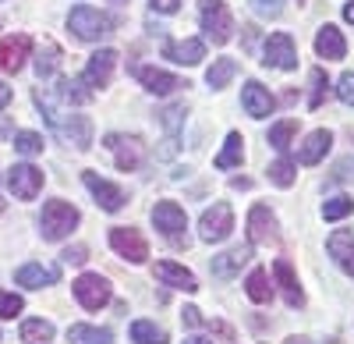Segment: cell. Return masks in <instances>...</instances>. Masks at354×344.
Segmentation results:
<instances>
[{"mask_svg": "<svg viewBox=\"0 0 354 344\" xmlns=\"http://www.w3.org/2000/svg\"><path fill=\"white\" fill-rule=\"evenodd\" d=\"M78 210L71 203H64V199H50V203L43 206L39 213V231L46 242H64L75 227H78Z\"/></svg>", "mask_w": 354, "mask_h": 344, "instance_id": "1", "label": "cell"}, {"mask_svg": "<svg viewBox=\"0 0 354 344\" xmlns=\"http://www.w3.org/2000/svg\"><path fill=\"white\" fill-rule=\"evenodd\" d=\"M68 25H71V33L78 39H85V43H100V39H106L113 33V18L96 11V8H75L68 15Z\"/></svg>", "mask_w": 354, "mask_h": 344, "instance_id": "2", "label": "cell"}, {"mask_svg": "<svg viewBox=\"0 0 354 344\" xmlns=\"http://www.w3.org/2000/svg\"><path fill=\"white\" fill-rule=\"evenodd\" d=\"M103 146L113 153V160H117V167H121V170H138L142 160H145V142H142L138 135L113 132V135L103 138Z\"/></svg>", "mask_w": 354, "mask_h": 344, "instance_id": "3", "label": "cell"}, {"mask_svg": "<svg viewBox=\"0 0 354 344\" xmlns=\"http://www.w3.org/2000/svg\"><path fill=\"white\" fill-rule=\"evenodd\" d=\"M230 231H234V213H230L227 203H213L209 210L202 213V220H198V238L209 242V245L230 238Z\"/></svg>", "mask_w": 354, "mask_h": 344, "instance_id": "4", "label": "cell"}, {"mask_svg": "<svg viewBox=\"0 0 354 344\" xmlns=\"http://www.w3.org/2000/svg\"><path fill=\"white\" fill-rule=\"evenodd\" d=\"M202 28H205V36H209L216 46H223L234 36V18H230L223 0H205L202 4Z\"/></svg>", "mask_w": 354, "mask_h": 344, "instance_id": "5", "label": "cell"}, {"mask_svg": "<svg viewBox=\"0 0 354 344\" xmlns=\"http://www.w3.org/2000/svg\"><path fill=\"white\" fill-rule=\"evenodd\" d=\"M262 64L266 68H280V71H294L298 68V50L287 33H273L262 46Z\"/></svg>", "mask_w": 354, "mask_h": 344, "instance_id": "6", "label": "cell"}, {"mask_svg": "<svg viewBox=\"0 0 354 344\" xmlns=\"http://www.w3.org/2000/svg\"><path fill=\"white\" fill-rule=\"evenodd\" d=\"M153 224H156V231H160L163 238H170L174 245H181V235H185V227H188V217H185V210L177 206V203L163 199V203L153 206Z\"/></svg>", "mask_w": 354, "mask_h": 344, "instance_id": "7", "label": "cell"}, {"mask_svg": "<svg viewBox=\"0 0 354 344\" xmlns=\"http://www.w3.org/2000/svg\"><path fill=\"white\" fill-rule=\"evenodd\" d=\"M75 298H78L82 309H88V312L103 309V305L110 302V284H106V277H100V273H82V277L75 280Z\"/></svg>", "mask_w": 354, "mask_h": 344, "instance_id": "8", "label": "cell"}, {"mask_svg": "<svg viewBox=\"0 0 354 344\" xmlns=\"http://www.w3.org/2000/svg\"><path fill=\"white\" fill-rule=\"evenodd\" d=\"M110 245L117 255H124L128 263H145V255H149V245H145V238L135 231V227H113L110 231Z\"/></svg>", "mask_w": 354, "mask_h": 344, "instance_id": "9", "label": "cell"}, {"mask_svg": "<svg viewBox=\"0 0 354 344\" xmlns=\"http://www.w3.org/2000/svg\"><path fill=\"white\" fill-rule=\"evenodd\" d=\"M82 181H85V188L96 195V203L106 210V213H117V210H124V203H128V195L117 188V185H110L106 178H100L96 170H85L82 174Z\"/></svg>", "mask_w": 354, "mask_h": 344, "instance_id": "10", "label": "cell"}, {"mask_svg": "<svg viewBox=\"0 0 354 344\" xmlns=\"http://www.w3.org/2000/svg\"><path fill=\"white\" fill-rule=\"evenodd\" d=\"M277 217L270 206H252L248 210V242L252 245H277Z\"/></svg>", "mask_w": 354, "mask_h": 344, "instance_id": "11", "label": "cell"}, {"mask_svg": "<svg viewBox=\"0 0 354 344\" xmlns=\"http://www.w3.org/2000/svg\"><path fill=\"white\" fill-rule=\"evenodd\" d=\"M28 53H32V39H28L25 33L0 39V71H4V75H18L25 68Z\"/></svg>", "mask_w": 354, "mask_h": 344, "instance_id": "12", "label": "cell"}, {"mask_svg": "<svg viewBox=\"0 0 354 344\" xmlns=\"http://www.w3.org/2000/svg\"><path fill=\"white\" fill-rule=\"evenodd\" d=\"M113 68H117V50H100L88 57V64L82 71V85H93V89H103L113 78Z\"/></svg>", "mask_w": 354, "mask_h": 344, "instance_id": "13", "label": "cell"}, {"mask_svg": "<svg viewBox=\"0 0 354 344\" xmlns=\"http://www.w3.org/2000/svg\"><path fill=\"white\" fill-rule=\"evenodd\" d=\"M8 185H11L15 199H36L39 188H43V170L32 167V163H18V167H11Z\"/></svg>", "mask_w": 354, "mask_h": 344, "instance_id": "14", "label": "cell"}, {"mask_svg": "<svg viewBox=\"0 0 354 344\" xmlns=\"http://www.w3.org/2000/svg\"><path fill=\"white\" fill-rule=\"evenodd\" d=\"M135 75L142 82V89L153 93V96H170V93L181 89V85H188L185 78H177V75H170L163 68H135Z\"/></svg>", "mask_w": 354, "mask_h": 344, "instance_id": "15", "label": "cell"}, {"mask_svg": "<svg viewBox=\"0 0 354 344\" xmlns=\"http://www.w3.org/2000/svg\"><path fill=\"white\" fill-rule=\"evenodd\" d=\"M241 107H245V114H248V118L262 121V118H270V114L277 110V100L270 96V89H266V85H259V82H248L245 89H241Z\"/></svg>", "mask_w": 354, "mask_h": 344, "instance_id": "16", "label": "cell"}, {"mask_svg": "<svg viewBox=\"0 0 354 344\" xmlns=\"http://www.w3.org/2000/svg\"><path fill=\"white\" fill-rule=\"evenodd\" d=\"M156 280L160 284H167V288H177V291H188V295H195L198 291V280H195V273L192 270H185V266H177V263H170V260H163V263H156Z\"/></svg>", "mask_w": 354, "mask_h": 344, "instance_id": "17", "label": "cell"}, {"mask_svg": "<svg viewBox=\"0 0 354 344\" xmlns=\"http://www.w3.org/2000/svg\"><path fill=\"white\" fill-rule=\"evenodd\" d=\"M252 260V245H238V248H230V252H223V255H213V277H220V280H230V277H238L241 273V266Z\"/></svg>", "mask_w": 354, "mask_h": 344, "instance_id": "18", "label": "cell"}, {"mask_svg": "<svg viewBox=\"0 0 354 344\" xmlns=\"http://www.w3.org/2000/svg\"><path fill=\"white\" fill-rule=\"evenodd\" d=\"M330 146H333V135H330L326 128H315V132L301 142V150H298V163H305V167L322 163V160H326V153H330Z\"/></svg>", "mask_w": 354, "mask_h": 344, "instance_id": "19", "label": "cell"}, {"mask_svg": "<svg viewBox=\"0 0 354 344\" xmlns=\"http://www.w3.org/2000/svg\"><path fill=\"white\" fill-rule=\"evenodd\" d=\"M326 248H330V255L337 260V266L347 277H354V231H333L330 242H326Z\"/></svg>", "mask_w": 354, "mask_h": 344, "instance_id": "20", "label": "cell"}, {"mask_svg": "<svg viewBox=\"0 0 354 344\" xmlns=\"http://www.w3.org/2000/svg\"><path fill=\"white\" fill-rule=\"evenodd\" d=\"M315 53H319V57H326V61H344L347 43H344V36H340V28L322 25V28H319V36H315Z\"/></svg>", "mask_w": 354, "mask_h": 344, "instance_id": "21", "label": "cell"}, {"mask_svg": "<svg viewBox=\"0 0 354 344\" xmlns=\"http://www.w3.org/2000/svg\"><path fill=\"white\" fill-rule=\"evenodd\" d=\"M163 57H170V61L177 64H198L202 57H205V43L202 39H181V43H167L163 46Z\"/></svg>", "mask_w": 354, "mask_h": 344, "instance_id": "22", "label": "cell"}, {"mask_svg": "<svg viewBox=\"0 0 354 344\" xmlns=\"http://www.w3.org/2000/svg\"><path fill=\"white\" fill-rule=\"evenodd\" d=\"M273 273H277V280H280V288H283V298H287V305H305V295H301V284H298V277H294V266L287 263V260H277L273 263Z\"/></svg>", "mask_w": 354, "mask_h": 344, "instance_id": "23", "label": "cell"}, {"mask_svg": "<svg viewBox=\"0 0 354 344\" xmlns=\"http://www.w3.org/2000/svg\"><path fill=\"white\" fill-rule=\"evenodd\" d=\"M15 284H21V288H46V284H57V270L43 263H28L15 273Z\"/></svg>", "mask_w": 354, "mask_h": 344, "instance_id": "24", "label": "cell"}, {"mask_svg": "<svg viewBox=\"0 0 354 344\" xmlns=\"http://www.w3.org/2000/svg\"><path fill=\"white\" fill-rule=\"evenodd\" d=\"M245 291H248V298H252L255 305H270V302H273L270 277H266V270H262V266H255V270L248 273V280H245Z\"/></svg>", "mask_w": 354, "mask_h": 344, "instance_id": "25", "label": "cell"}, {"mask_svg": "<svg viewBox=\"0 0 354 344\" xmlns=\"http://www.w3.org/2000/svg\"><path fill=\"white\" fill-rule=\"evenodd\" d=\"M241 132H230L227 135V146H223V153L213 160L216 163V170H230V167H241V160H245V146H241Z\"/></svg>", "mask_w": 354, "mask_h": 344, "instance_id": "26", "label": "cell"}, {"mask_svg": "<svg viewBox=\"0 0 354 344\" xmlns=\"http://www.w3.org/2000/svg\"><path fill=\"white\" fill-rule=\"evenodd\" d=\"M68 341L71 344H113V334L103 330V327H88V323H75L68 330Z\"/></svg>", "mask_w": 354, "mask_h": 344, "instance_id": "27", "label": "cell"}, {"mask_svg": "<svg viewBox=\"0 0 354 344\" xmlns=\"http://www.w3.org/2000/svg\"><path fill=\"white\" fill-rule=\"evenodd\" d=\"M234 75H238V61H234V57H220V61H213V68L205 71V82H209L213 89H223V85H230Z\"/></svg>", "mask_w": 354, "mask_h": 344, "instance_id": "28", "label": "cell"}, {"mask_svg": "<svg viewBox=\"0 0 354 344\" xmlns=\"http://www.w3.org/2000/svg\"><path fill=\"white\" fill-rule=\"evenodd\" d=\"M21 341L25 344H53V323L50 320H25L21 323Z\"/></svg>", "mask_w": 354, "mask_h": 344, "instance_id": "29", "label": "cell"}, {"mask_svg": "<svg viewBox=\"0 0 354 344\" xmlns=\"http://www.w3.org/2000/svg\"><path fill=\"white\" fill-rule=\"evenodd\" d=\"M131 341L135 344H167V330L156 327L153 320H135L131 323Z\"/></svg>", "mask_w": 354, "mask_h": 344, "instance_id": "30", "label": "cell"}, {"mask_svg": "<svg viewBox=\"0 0 354 344\" xmlns=\"http://www.w3.org/2000/svg\"><path fill=\"white\" fill-rule=\"evenodd\" d=\"M57 64H61V46H57L53 39H46V43L39 46V57H36V71H39V78H50V75L57 71Z\"/></svg>", "mask_w": 354, "mask_h": 344, "instance_id": "31", "label": "cell"}, {"mask_svg": "<svg viewBox=\"0 0 354 344\" xmlns=\"http://www.w3.org/2000/svg\"><path fill=\"white\" fill-rule=\"evenodd\" d=\"M294 135H298V121L287 118V121H280V125H273V128H270V138H266V142H270L273 150L287 153V146L294 142Z\"/></svg>", "mask_w": 354, "mask_h": 344, "instance_id": "32", "label": "cell"}, {"mask_svg": "<svg viewBox=\"0 0 354 344\" xmlns=\"http://www.w3.org/2000/svg\"><path fill=\"white\" fill-rule=\"evenodd\" d=\"M294 178H298V170H294V160L280 156L277 163H270V181H273V185L290 188V185H294Z\"/></svg>", "mask_w": 354, "mask_h": 344, "instance_id": "33", "label": "cell"}, {"mask_svg": "<svg viewBox=\"0 0 354 344\" xmlns=\"http://www.w3.org/2000/svg\"><path fill=\"white\" fill-rule=\"evenodd\" d=\"M326 96H330V78H326V71H322V68H315V71H312V96H308V107L319 110L322 103H326Z\"/></svg>", "mask_w": 354, "mask_h": 344, "instance_id": "34", "label": "cell"}, {"mask_svg": "<svg viewBox=\"0 0 354 344\" xmlns=\"http://www.w3.org/2000/svg\"><path fill=\"white\" fill-rule=\"evenodd\" d=\"M15 153H21V156H39V153H43V135H36V132H18V135H15Z\"/></svg>", "mask_w": 354, "mask_h": 344, "instance_id": "35", "label": "cell"}, {"mask_svg": "<svg viewBox=\"0 0 354 344\" xmlns=\"http://www.w3.org/2000/svg\"><path fill=\"white\" fill-rule=\"evenodd\" d=\"M351 213H354V199L351 195H337V199H330V203L322 206V217L326 220H344Z\"/></svg>", "mask_w": 354, "mask_h": 344, "instance_id": "36", "label": "cell"}, {"mask_svg": "<svg viewBox=\"0 0 354 344\" xmlns=\"http://www.w3.org/2000/svg\"><path fill=\"white\" fill-rule=\"evenodd\" d=\"M185 107L181 103H177V107H167V110H160V121H163V128L170 132V135H177V128H181L185 125Z\"/></svg>", "mask_w": 354, "mask_h": 344, "instance_id": "37", "label": "cell"}, {"mask_svg": "<svg viewBox=\"0 0 354 344\" xmlns=\"http://www.w3.org/2000/svg\"><path fill=\"white\" fill-rule=\"evenodd\" d=\"M21 309H25L21 295H0V320H15Z\"/></svg>", "mask_w": 354, "mask_h": 344, "instance_id": "38", "label": "cell"}, {"mask_svg": "<svg viewBox=\"0 0 354 344\" xmlns=\"http://www.w3.org/2000/svg\"><path fill=\"white\" fill-rule=\"evenodd\" d=\"M252 8L262 18H280L283 15V0H252Z\"/></svg>", "mask_w": 354, "mask_h": 344, "instance_id": "39", "label": "cell"}, {"mask_svg": "<svg viewBox=\"0 0 354 344\" xmlns=\"http://www.w3.org/2000/svg\"><path fill=\"white\" fill-rule=\"evenodd\" d=\"M61 260H64L68 266H82V263L88 260V248H85V245H71V248L61 252Z\"/></svg>", "mask_w": 354, "mask_h": 344, "instance_id": "40", "label": "cell"}, {"mask_svg": "<svg viewBox=\"0 0 354 344\" xmlns=\"http://www.w3.org/2000/svg\"><path fill=\"white\" fill-rule=\"evenodd\" d=\"M337 96H340L347 107H354V71H347V75L340 78V85H337Z\"/></svg>", "mask_w": 354, "mask_h": 344, "instance_id": "41", "label": "cell"}, {"mask_svg": "<svg viewBox=\"0 0 354 344\" xmlns=\"http://www.w3.org/2000/svg\"><path fill=\"white\" fill-rule=\"evenodd\" d=\"M153 4V11H160V15H174L177 8H181V0H149Z\"/></svg>", "mask_w": 354, "mask_h": 344, "instance_id": "42", "label": "cell"}, {"mask_svg": "<svg viewBox=\"0 0 354 344\" xmlns=\"http://www.w3.org/2000/svg\"><path fill=\"white\" fill-rule=\"evenodd\" d=\"M185 323H188V327H202L205 320L198 316V309H195V305H188V309H185Z\"/></svg>", "mask_w": 354, "mask_h": 344, "instance_id": "43", "label": "cell"}, {"mask_svg": "<svg viewBox=\"0 0 354 344\" xmlns=\"http://www.w3.org/2000/svg\"><path fill=\"white\" fill-rule=\"evenodd\" d=\"M11 103V85H4V82H0V110H4Z\"/></svg>", "mask_w": 354, "mask_h": 344, "instance_id": "44", "label": "cell"}, {"mask_svg": "<svg viewBox=\"0 0 354 344\" xmlns=\"http://www.w3.org/2000/svg\"><path fill=\"white\" fill-rule=\"evenodd\" d=\"M283 344H312V341L308 337H287ZM322 344H337V341H322Z\"/></svg>", "mask_w": 354, "mask_h": 344, "instance_id": "45", "label": "cell"}, {"mask_svg": "<svg viewBox=\"0 0 354 344\" xmlns=\"http://www.w3.org/2000/svg\"><path fill=\"white\" fill-rule=\"evenodd\" d=\"M344 18H347V21L354 25V4H347V8H344Z\"/></svg>", "mask_w": 354, "mask_h": 344, "instance_id": "46", "label": "cell"}, {"mask_svg": "<svg viewBox=\"0 0 354 344\" xmlns=\"http://www.w3.org/2000/svg\"><path fill=\"white\" fill-rule=\"evenodd\" d=\"M185 344H213V341H205V337H188Z\"/></svg>", "mask_w": 354, "mask_h": 344, "instance_id": "47", "label": "cell"}, {"mask_svg": "<svg viewBox=\"0 0 354 344\" xmlns=\"http://www.w3.org/2000/svg\"><path fill=\"white\" fill-rule=\"evenodd\" d=\"M113 4H128V0H113Z\"/></svg>", "mask_w": 354, "mask_h": 344, "instance_id": "48", "label": "cell"}, {"mask_svg": "<svg viewBox=\"0 0 354 344\" xmlns=\"http://www.w3.org/2000/svg\"><path fill=\"white\" fill-rule=\"evenodd\" d=\"M0 213H4V203H0Z\"/></svg>", "mask_w": 354, "mask_h": 344, "instance_id": "49", "label": "cell"}]
</instances>
